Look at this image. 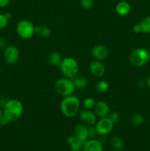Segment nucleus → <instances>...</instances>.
<instances>
[{
	"mask_svg": "<svg viewBox=\"0 0 150 151\" xmlns=\"http://www.w3.org/2000/svg\"><path fill=\"white\" fill-rule=\"evenodd\" d=\"M24 106L21 102L16 99H11L6 102L4 106L3 114L10 122H15L23 114Z\"/></svg>",
	"mask_w": 150,
	"mask_h": 151,
	"instance_id": "nucleus-1",
	"label": "nucleus"
},
{
	"mask_svg": "<svg viewBox=\"0 0 150 151\" xmlns=\"http://www.w3.org/2000/svg\"><path fill=\"white\" fill-rule=\"evenodd\" d=\"M80 108V102L77 97L69 95L65 97L60 103L62 114L66 117H74L78 113Z\"/></svg>",
	"mask_w": 150,
	"mask_h": 151,
	"instance_id": "nucleus-2",
	"label": "nucleus"
},
{
	"mask_svg": "<svg viewBox=\"0 0 150 151\" xmlns=\"http://www.w3.org/2000/svg\"><path fill=\"white\" fill-rule=\"evenodd\" d=\"M60 70L65 78L73 79L78 75L79 64L74 58L71 57H66L63 59L60 64Z\"/></svg>",
	"mask_w": 150,
	"mask_h": 151,
	"instance_id": "nucleus-3",
	"label": "nucleus"
},
{
	"mask_svg": "<svg viewBox=\"0 0 150 151\" xmlns=\"http://www.w3.org/2000/svg\"><path fill=\"white\" fill-rule=\"evenodd\" d=\"M73 81L69 78H60L57 80L54 84V90L57 94L62 97L72 95L75 90Z\"/></svg>",
	"mask_w": 150,
	"mask_h": 151,
	"instance_id": "nucleus-4",
	"label": "nucleus"
},
{
	"mask_svg": "<svg viewBox=\"0 0 150 151\" xmlns=\"http://www.w3.org/2000/svg\"><path fill=\"white\" fill-rule=\"evenodd\" d=\"M149 59V52L144 48L136 49L130 55V62L135 66H144L148 63Z\"/></svg>",
	"mask_w": 150,
	"mask_h": 151,
	"instance_id": "nucleus-5",
	"label": "nucleus"
},
{
	"mask_svg": "<svg viewBox=\"0 0 150 151\" xmlns=\"http://www.w3.org/2000/svg\"><path fill=\"white\" fill-rule=\"evenodd\" d=\"M16 31L19 36L24 39H29L35 33V26L28 20H21L16 25Z\"/></svg>",
	"mask_w": 150,
	"mask_h": 151,
	"instance_id": "nucleus-6",
	"label": "nucleus"
},
{
	"mask_svg": "<svg viewBox=\"0 0 150 151\" xmlns=\"http://www.w3.org/2000/svg\"><path fill=\"white\" fill-rule=\"evenodd\" d=\"M113 127H114V123L108 116H106V117L100 118L99 121L97 122L96 125V129L99 135L105 136L113 131Z\"/></svg>",
	"mask_w": 150,
	"mask_h": 151,
	"instance_id": "nucleus-7",
	"label": "nucleus"
},
{
	"mask_svg": "<svg viewBox=\"0 0 150 151\" xmlns=\"http://www.w3.org/2000/svg\"><path fill=\"white\" fill-rule=\"evenodd\" d=\"M19 50L17 47L14 45H9L4 50V60L8 64H15L19 60Z\"/></svg>",
	"mask_w": 150,
	"mask_h": 151,
	"instance_id": "nucleus-8",
	"label": "nucleus"
},
{
	"mask_svg": "<svg viewBox=\"0 0 150 151\" xmlns=\"http://www.w3.org/2000/svg\"><path fill=\"white\" fill-rule=\"evenodd\" d=\"M79 119L84 125L91 126V125H94L96 122L97 116L96 114L92 111L85 109L80 112Z\"/></svg>",
	"mask_w": 150,
	"mask_h": 151,
	"instance_id": "nucleus-9",
	"label": "nucleus"
},
{
	"mask_svg": "<svg viewBox=\"0 0 150 151\" xmlns=\"http://www.w3.org/2000/svg\"><path fill=\"white\" fill-rule=\"evenodd\" d=\"M89 71L96 78H101L105 73V67L100 60H94L89 66Z\"/></svg>",
	"mask_w": 150,
	"mask_h": 151,
	"instance_id": "nucleus-10",
	"label": "nucleus"
},
{
	"mask_svg": "<svg viewBox=\"0 0 150 151\" xmlns=\"http://www.w3.org/2000/svg\"><path fill=\"white\" fill-rule=\"evenodd\" d=\"M94 109V113L99 118L106 117L110 114V108L107 103L104 101L96 102Z\"/></svg>",
	"mask_w": 150,
	"mask_h": 151,
	"instance_id": "nucleus-11",
	"label": "nucleus"
},
{
	"mask_svg": "<svg viewBox=\"0 0 150 151\" xmlns=\"http://www.w3.org/2000/svg\"><path fill=\"white\" fill-rule=\"evenodd\" d=\"M91 54L97 60H102L107 58L109 52L107 47L104 46L97 45L92 49Z\"/></svg>",
	"mask_w": 150,
	"mask_h": 151,
	"instance_id": "nucleus-12",
	"label": "nucleus"
},
{
	"mask_svg": "<svg viewBox=\"0 0 150 151\" xmlns=\"http://www.w3.org/2000/svg\"><path fill=\"white\" fill-rule=\"evenodd\" d=\"M74 136L76 139H79L80 141L85 142L88 139V128L85 126V125H78L75 127Z\"/></svg>",
	"mask_w": 150,
	"mask_h": 151,
	"instance_id": "nucleus-13",
	"label": "nucleus"
},
{
	"mask_svg": "<svg viewBox=\"0 0 150 151\" xmlns=\"http://www.w3.org/2000/svg\"><path fill=\"white\" fill-rule=\"evenodd\" d=\"M82 151H103L102 145L96 139L87 140L82 147Z\"/></svg>",
	"mask_w": 150,
	"mask_h": 151,
	"instance_id": "nucleus-14",
	"label": "nucleus"
},
{
	"mask_svg": "<svg viewBox=\"0 0 150 151\" xmlns=\"http://www.w3.org/2000/svg\"><path fill=\"white\" fill-rule=\"evenodd\" d=\"M131 11V7L126 1H120L116 6V12L121 16H127Z\"/></svg>",
	"mask_w": 150,
	"mask_h": 151,
	"instance_id": "nucleus-15",
	"label": "nucleus"
},
{
	"mask_svg": "<svg viewBox=\"0 0 150 151\" xmlns=\"http://www.w3.org/2000/svg\"><path fill=\"white\" fill-rule=\"evenodd\" d=\"M62 60H63V59H62L61 55L57 52H51L48 56V61L51 66L60 67Z\"/></svg>",
	"mask_w": 150,
	"mask_h": 151,
	"instance_id": "nucleus-16",
	"label": "nucleus"
},
{
	"mask_svg": "<svg viewBox=\"0 0 150 151\" xmlns=\"http://www.w3.org/2000/svg\"><path fill=\"white\" fill-rule=\"evenodd\" d=\"M75 88H79V89H82L85 88L88 85V79L83 75H76L75 78L72 79Z\"/></svg>",
	"mask_w": 150,
	"mask_h": 151,
	"instance_id": "nucleus-17",
	"label": "nucleus"
},
{
	"mask_svg": "<svg viewBox=\"0 0 150 151\" xmlns=\"http://www.w3.org/2000/svg\"><path fill=\"white\" fill-rule=\"evenodd\" d=\"M110 145L114 150L120 151L124 147V142L121 137L115 136L110 139Z\"/></svg>",
	"mask_w": 150,
	"mask_h": 151,
	"instance_id": "nucleus-18",
	"label": "nucleus"
},
{
	"mask_svg": "<svg viewBox=\"0 0 150 151\" xmlns=\"http://www.w3.org/2000/svg\"><path fill=\"white\" fill-rule=\"evenodd\" d=\"M109 88V84L107 82L104 80H101V81H99L96 83V89L98 91L99 93H101V94H104L106 91L108 90Z\"/></svg>",
	"mask_w": 150,
	"mask_h": 151,
	"instance_id": "nucleus-19",
	"label": "nucleus"
},
{
	"mask_svg": "<svg viewBox=\"0 0 150 151\" xmlns=\"http://www.w3.org/2000/svg\"><path fill=\"white\" fill-rule=\"evenodd\" d=\"M144 120V116L141 114H134L130 117L131 122L132 125H135V126H139V125H142Z\"/></svg>",
	"mask_w": 150,
	"mask_h": 151,
	"instance_id": "nucleus-20",
	"label": "nucleus"
},
{
	"mask_svg": "<svg viewBox=\"0 0 150 151\" xmlns=\"http://www.w3.org/2000/svg\"><path fill=\"white\" fill-rule=\"evenodd\" d=\"M141 32L144 33H150V16L143 19L140 23Z\"/></svg>",
	"mask_w": 150,
	"mask_h": 151,
	"instance_id": "nucleus-21",
	"label": "nucleus"
},
{
	"mask_svg": "<svg viewBox=\"0 0 150 151\" xmlns=\"http://www.w3.org/2000/svg\"><path fill=\"white\" fill-rule=\"evenodd\" d=\"M96 103V102L95 101V100L94 98H92V97H88V98H86L84 100L82 105H83V107L85 109L91 110V109H93L94 108Z\"/></svg>",
	"mask_w": 150,
	"mask_h": 151,
	"instance_id": "nucleus-22",
	"label": "nucleus"
},
{
	"mask_svg": "<svg viewBox=\"0 0 150 151\" xmlns=\"http://www.w3.org/2000/svg\"><path fill=\"white\" fill-rule=\"evenodd\" d=\"M85 142L80 141L79 139H75V141L73 143L70 145V148L71 151H80L82 150V147H83L84 144Z\"/></svg>",
	"mask_w": 150,
	"mask_h": 151,
	"instance_id": "nucleus-23",
	"label": "nucleus"
},
{
	"mask_svg": "<svg viewBox=\"0 0 150 151\" xmlns=\"http://www.w3.org/2000/svg\"><path fill=\"white\" fill-rule=\"evenodd\" d=\"M51 31L49 27H48L46 26H43L41 27V30H40L39 33L38 34H39L42 38H47L51 35Z\"/></svg>",
	"mask_w": 150,
	"mask_h": 151,
	"instance_id": "nucleus-24",
	"label": "nucleus"
},
{
	"mask_svg": "<svg viewBox=\"0 0 150 151\" xmlns=\"http://www.w3.org/2000/svg\"><path fill=\"white\" fill-rule=\"evenodd\" d=\"M80 4L84 9H90L94 4V0H80Z\"/></svg>",
	"mask_w": 150,
	"mask_h": 151,
	"instance_id": "nucleus-25",
	"label": "nucleus"
},
{
	"mask_svg": "<svg viewBox=\"0 0 150 151\" xmlns=\"http://www.w3.org/2000/svg\"><path fill=\"white\" fill-rule=\"evenodd\" d=\"M108 117L111 119V121L113 123H116L120 119V115H119V114L117 111H112L111 113L109 114Z\"/></svg>",
	"mask_w": 150,
	"mask_h": 151,
	"instance_id": "nucleus-26",
	"label": "nucleus"
},
{
	"mask_svg": "<svg viewBox=\"0 0 150 151\" xmlns=\"http://www.w3.org/2000/svg\"><path fill=\"white\" fill-rule=\"evenodd\" d=\"M7 23H8V19L6 18L4 14L0 13V29H4L7 26Z\"/></svg>",
	"mask_w": 150,
	"mask_h": 151,
	"instance_id": "nucleus-27",
	"label": "nucleus"
},
{
	"mask_svg": "<svg viewBox=\"0 0 150 151\" xmlns=\"http://www.w3.org/2000/svg\"><path fill=\"white\" fill-rule=\"evenodd\" d=\"M88 137H91V138H94V137H96V135L97 134L96 129V126L94 127V125H91L88 128Z\"/></svg>",
	"mask_w": 150,
	"mask_h": 151,
	"instance_id": "nucleus-28",
	"label": "nucleus"
},
{
	"mask_svg": "<svg viewBox=\"0 0 150 151\" xmlns=\"http://www.w3.org/2000/svg\"><path fill=\"white\" fill-rule=\"evenodd\" d=\"M9 122H10L8 121V119H7V118L4 116V114H2V115L0 116V125H1V126H4V125H7Z\"/></svg>",
	"mask_w": 150,
	"mask_h": 151,
	"instance_id": "nucleus-29",
	"label": "nucleus"
},
{
	"mask_svg": "<svg viewBox=\"0 0 150 151\" xmlns=\"http://www.w3.org/2000/svg\"><path fill=\"white\" fill-rule=\"evenodd\" d=\"M7 47V42L5 39L3 38H0V49L1 50H4V48Z\"/></svg>",
	"mask_w": 150,
	"mask_h": 151,
	"instance_id": "nucleus-30",
	"label": "nucleus"
},
{
	"mask_svg": "<svg viewBox=\"0 0 150 151\" xmlns=\"http://www.w3.org/2000/svg\"><path fill=\"white\" fill-rule=\"evenodd\" d=\"M132 30H133L134 32L135 33H139V32H141V27L140 24H135L134 25L133 27H132Z\"/></svg>",
	"mask_w": 150,
	"mask_h": 151,
	"instance_id": "nucleus-31",
	"label": "nucleus"
},
{
	"mask_svg": "<svg viewBox=\"0 0 150 151\" xmlns=\"http://www.w3.org/2000/svg\"><path fill=\"white\" fill-rule=\"evenodd\" d=\"M10 0H0V7H5L10 4Z\"/></svg>",
	"mask_w": 150,
	"mask_h": 151,
	"instance_id": "nucleus-32",
	"label": "nucleus"
},
{
	"mask_svg": "<svg viewBox=\"0 0 150 151\" xmlns=\"http://www.w3.org/2000/svg\"><path fill=\"white\" fill-rule=\"evenodd\" d=\"M75 139H76V138H75L74 136H69V137H68L67 139H66V141H67V143L68 144L70 145L71 143H73L75 141Z\"/></svg>",
	"mask_w": 150,
	"mask_h": 151,
	"instance_id": "nucleus-33",
	"label": "nucleus"
},
{
	"mask_svg": "<svg viewBox=\"0 0 150 151\" xmlns=\"http://www.w3.org/2000/svg\"><path fill=\"white\" fill-rule=\"evenodd\" d=\"M4 16H6V18H7L8 20L10 19H11V17H12V14H11V13H10V12H7V13H4Z\"/></svg>",
	"mask_w": 150,
	"mask_h": 151,
	"instance_id": "nucleus-34",
	"label": "nucleus"
},
{
	"mask_svg": "<svg viewBox=\"0 0 150 151\" xmlns=\"http://www.w3.org/2000/svg\"><path fill=\"white\" fill-rule=\"evenodd\" d=\"M41 27L40 26H35V33H39L40 30H41Z\"/></svg>",
	"mask_w": 150,
	"mask_h": 151,
	"instance_id": "nucleus-35",
	"label": "nucleus"
},
{
	"mask_svg": "<svg viewBox=\"0 0 150 151\" xmlns=\"http://www.w3.org/2000/svg\"><path fill=\"white\" fill-rule=\"evenodd\" d=\"M146 85L148 86V87H149V88H150V76L149 77L148 79H147V81H146Z\"/></svg>",
	"mask_w": 150,
	"mask_h": 151,
	"instance_id": "nucleus-36",
	"label": "nucleus"
},
{
	"mask_svg": "<svg viewBox=\"0 0 150 151\" xmlns=\"http://www.w3.org/2000/svg\"><path fill=\"white\" fill-rule=\"evenodd\" d=\"M2 114H3V111H1V107H0V116H1V115H2Z\"/></svg>",
	"mask_w": 150,
	"mask_h": 151,
	"instance_id": "nucleus-37",
	"label": "nucleus"
},
{
	"mask_svg": "<svg viewBox=\"0 0 150 151\" xmlns=\"http://www.w3.org/2000/svg\"><path fill=\"white\" fill-rule=\"evenodd\" d=\"M110 151H119V150H110Z\"/></svg>",
	"mask_w": 150,
	"mask_h": 151,
	"instance_id": "nucleus-38",
	"label": "nucleus"
},
{
	"mask_svg": "<svg viewBox=\"0 0 150 151\" xmlns=\"http://www.w3.org/2000/svg\"><path fill=\"white\" fill-rule=\"evenodd\" d=\"M149 54H150V47H149Z\"/></svg>",
	"mask_w": 150,
	"mask_h": 151,
	"instance_id": "nucleus-39",
	"label": "nucleus"
},
{
	"mask_svg": "<svg viewBox=\"0 0 150 151\" xmlns=\"http://www.w3.org/2000/svg\"><path fill=\"white\" fill-rule=\"evenodd\" d=\"M0 72H1V67H0Z\"/></svg>",
	"mask_w": 150,
	"mask_h": 151,
	"instance_id": "nucleus-40",
	"label": "nucleus"
}]
</instances>
